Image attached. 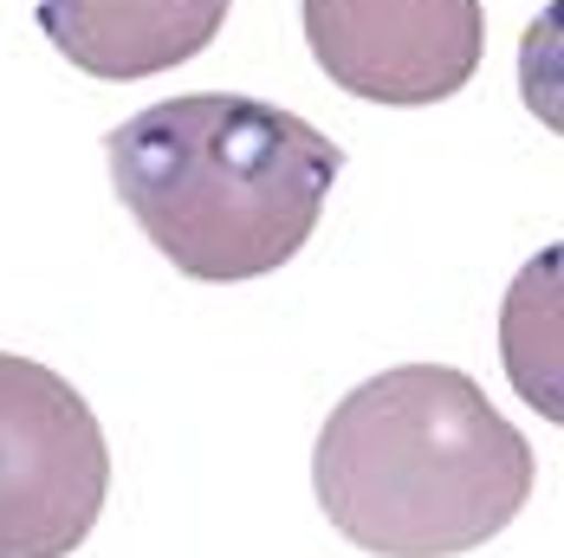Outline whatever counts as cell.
Instances as JSON below:
<instances>
[{"instance_id":"3","label":"cell","mask_w":564,"mask_h":558,"mask_svg":"<svg viewBox=\"0 0 564 558\" xmlns=\"http://www.w3.org/2000/svg\"><path fill=\"white\" fill-rule=\"evenodd\" d=\"M111 494V448L58 371L0 351V558L78 552Z\"/></svg>"},{"instance_id":"2","label":"cell","mask_w":564,"mask_h":558,"mask_svg":"<svg viewBox=\"0 0 564 558\" xmlns=\"http://www.w3.org/2000/svg\"><path fill=\"white\" fill-rule=\"evenodd\" d=\"M111 189L150 247L188 279H260L325 215L344 150L305 117L240 92H188L105 137Z\"/></svg>"},{"instance_id":"1","label":"cell","mask_w":564,"mask_h":558,"mask_svg":"<svg viewBox=\"0 0 564 558\" xmlns=\"http://www.w3.org/2000/svg\"><path fill=\"white\" fill-rule=\"evenodd\" d=\"M312 487L357 552L454 558L519 519L532 448L467 371L395 364L325 416Z\"/></svg>"},{"instance_id":"4","label":"cell","mask_w":564,"mask_h":558,"mask_svg":"<svg viewBox=\"0 0 564 558\" xmlns=\"http://www.w3.org/2000/svg\"><path fill=\"white\" fill-rule=\"evenodd\" d=\"M325 78L370 105H442L480 65V0H305Z\"/></svg>"},{"instance_id":"5","label":"cell","mask_w":564,"mask_h":558,"mask_svg":"<svg viewBox=\"0 0 564 558\" xmlns=\"http://www.w3.org/2000/svg\"><path fill=\"white\" fill-rule=\"evenodd\" d=\"M234 0H40V33L91 78H150L215 46Z\"/></svg>"}]
</instances>
